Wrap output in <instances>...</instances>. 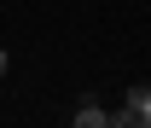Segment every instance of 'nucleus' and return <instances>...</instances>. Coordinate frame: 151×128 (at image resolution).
Returning a JSON list of instances; mask_svg holds the SVG:
<instances>
[{"mask_svg": "<svg viewBox=\"0 0 151 128\" xmlns=\"http://www.w3.org/2000/svg\"><path fill=\"white\" fill-rule=\"evenodd\" d=\"M6 70H12V58H6V53H0V82H6Z\"/></svg>", "mask_w": 151, "mask_h": 128, "instance_id": "f03ea898", "label": "nucleus"}, {"mask_svg": "<svg viewBox=\"0 0 151 128\" xmlns=\"http://www.w3.org/2000/svg\"><path fill=\"white\" fill-rule=\"evenodd\" d=\"M70 122H76V128H111V111H99V99L87 93V99L76 105V116H70Z\"/></svg>", "mask_w": 151, "mask_h": 128, "instance_id": "f257e3e1", "label": "nucleus"}]
</instances>
